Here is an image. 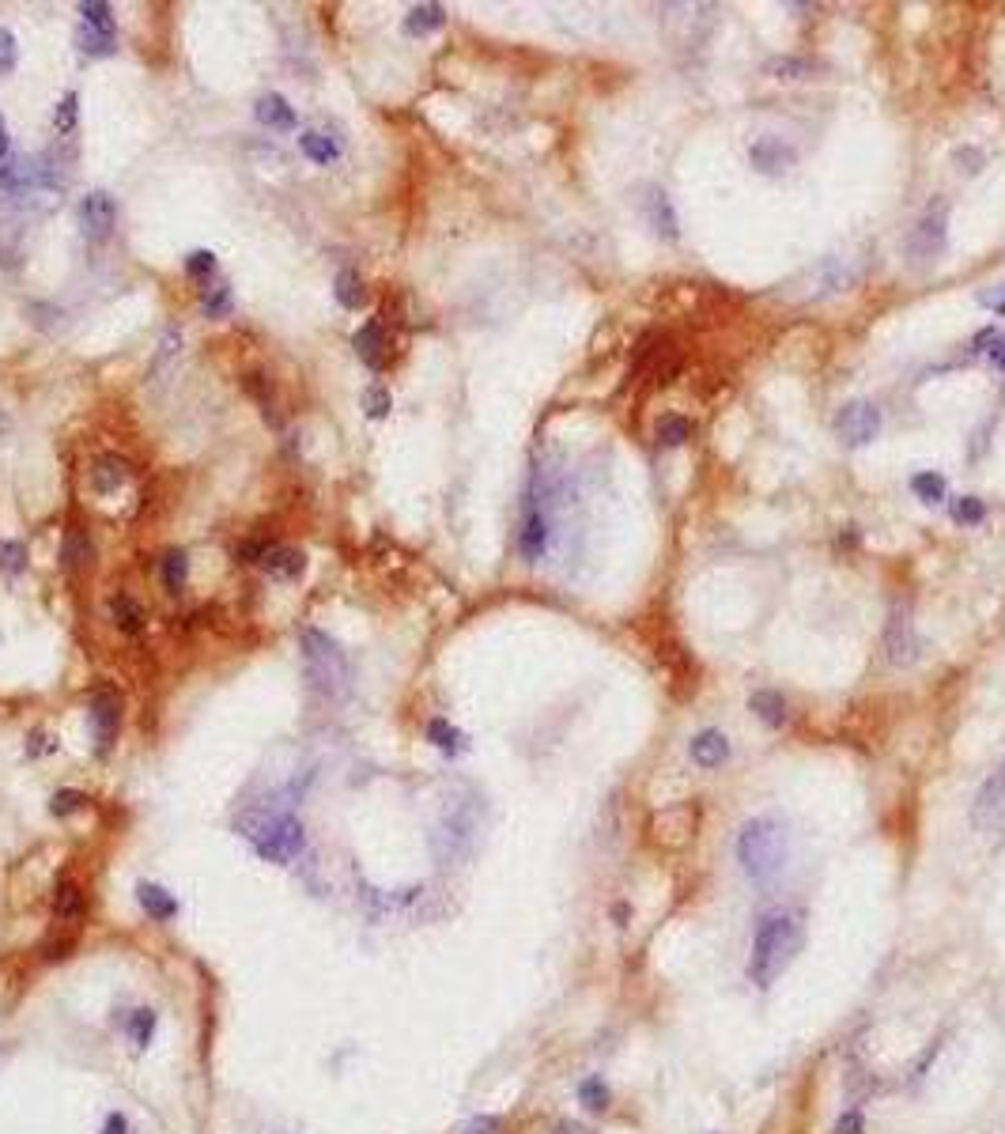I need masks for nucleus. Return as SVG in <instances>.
<instances>
[{"label":"nucleus","instance_id":"nucleus-1","mask_svg":"<svg viewBox=\"0 0 1005 1134\" xmlns=\"http://www.w3.org/2000/svg\"><path fill=\"white\" fill-rule=\"evenodd\" d=\"M801 949V923L790 911H767L752 938L749 976L756 987H771Z\"/></svg>","mask_w":1005,"mask_h":1134},{"label":"nucleus","instance_id":"nucleus-2","mask_svg":"<svg viewBox=\"0 0 1005 1134\" xmlns=\"http://www.w3.org/2000/svg\"><path fill=\"white\" fill-rule=\"evenodd\" d=\"M786 851H790V836H786L783 821L775 817H752L737 832V859L756 885L779 881V874L786 870Z\"/></svg>","mask_w":1005,"mask_h":1134},{"label":"nucleus","instance_id":"nucleus-3","mask_svg":"<svg viewBox=\"0 0 1005 1134\" xmlns=\"http://www.w3.org/2000/svg\"><path fill=\"white\" fill-rule=\"evenodd\" d=\"M235 828L246 836V843L254 847L261 859L276 862V866H291L307 851V828H303V821H295L291 813H269V809L242 813Z\"/></svg>","mask_w":1005,"mask_h":1134},{"label":"nucleus","instance_id":"nucleus-4","mask_svg":"<svg viewBox=\"0 0 1005 1134\" xmlns=\"http://www.w3.org/2000/svg\"><path fill=\"white\" fill-rule=\"evenodd\" d=\"M303 662H307V681L310 688L325 696V700H344L352 692V662L341 651L337 639H329L325 632L307 628L303 632Z\"/></svg>","mask_w":1005,"mask_h":1134},{"label":"nucleus","instance_id":"nucleus-5","mask_svg":"<svg viewBox=\"0 0 1005 1134\" xmlns=\"http://www.w3.org/2000/svg\"><path fill=\"white\" fill-rule=\"evenodd\" d=\"M477 832H480V817L473 806H454L450 813H446L443 821H439V828H435V855L443 862H461L469 851H473V843H477Z\"/></svg>","mask_w":1005,"mask_h":1134},{"label":"nucleus","instance_id":"nucleus-6","mask_svg":"<svg viewBox=\"0 0 1005 1134\" xmlns=\"http://www.w3.org/2000/svg\"><path fill=\"white\" fill-rule=\"evenodd\" d=\"M835 435L847 447H866L881 435V409L873 401H851L835 416Z\"/></svg>","mask_w":1005,"mask_h":1134},{"label":"nucleus","instance_id":"nucleus-7","mask_svg":"<svg viewBox=\"0 0 1005 1134\" xmlns=\"http://www.w3.org/2000/svg\"><path fill=\"white\" fill-rule=\"evenodd\" d=\"M945 235H949V208L934 205L919 224L911 227L907 235V258L911 261H934L945 250Z\"/></svg>","mask_w":1005,"mask_h":1134},{"label":"nucleus","instance_id":"nucleus-8","mask_svg":"<svg viewBox=\"0 0 1005 1134\" xmlns=\"http://www.w3.org/2000/svg\"><path fill=\"white\" fill-rule=\"evenodd\" d=\"M87 719H91V730H95V741H99V753H110V745L118 738L121 726V696L114 688H99L87 704Z\"/></svg>","mask_w":1005,"mask_h":1134},{"label":"nucleus","instance_id":"nucleus-9","mask_svg":"<svg viewBox=\"0 0 1005 1134\" xmlns=\"http://www.w3.org/2000/svg\"><path fill=\"white\" fill-rule=\"evenodd\" d=\"M118 224V205L114 197L103 193V189H91L87 197H80V227L91 242H103L110 231Z\"/></svg>","mask_w":1005,"mask_h":1134},{"label":"nucleus","instance_id":"nucleus-10","mask_svg":"<svg viewBox=\"0 0 1005 1134\" xmlns=\"http://www.w3.org/2000/svg\"><path fill=\"white\" fill-rule=\"evenodd\" d=\"M261 571L269 575V579H276V583H291V579H299L303 571H307V556L299 549H288V545H269V549L261 552Z\"/></svg>","mask_w":1005,"mask_h":1134},{"label":"nucleus","instance_id":"nucleus-11","mask_svg":"<svg viewBox=\"0 0 1005 1134\" xmlns=\"http://www.w3.org/2000/svg\"><path fill=\"white\" fill-rule=\"evenodd\" d=\"M518 549L526 560H537L548 549V515L537 499L526 503V518H522V533H518Z\"/></svg>","mask_w":1005,"mask_h":1134},{"label":"nucleus","instance_id":"nucleus-12","mask_svg":"<svg viewBox=\"0 0 1005 1134\" xmlns=\"http://www.w3.org/2000/svg\"><path fill=\"white\" fill-rule=\"evenodd\" d=\"M915 632H911V624H907V617L903 613H896V617L888 620L885 628V651H888V662L892 666H907V662H915Z\"/></svg>","mask_w":1005,"mask_h":1134},{"label":"nucleus","instance_id":"nucleus-13","mask_svg":"<svg viewBox=\"0 0 1005 1134\" xmlns=\"http://www.w3.org/2000/svg\"><path fill=\"white\" fill-rule=\"evenodd\" d=\"M643 212H647L650 227H654L662 239H677V235H681V227H677V212H673V201L665 197L662 189H647V197H643Z\"/></svg>","mask_w":1005,"mask_h":1134},{"label":"nucleus","instance_id":"nucleus-14","mask_svg":"<svg viewBox=\"0 0 1005 1134\" xmlns=\"http://www.w3.org/2000/svg\"><path fill=\"white\" fill-rule=\"evenodd\" d=\"M692 760L699 768H722L730 760V741L722 730H699L692 738Z\"/></svg>","mask_w":1005,"mask_h":1134},{"label":"nucleus","instance_id":"nucleus-15","mask_svg":"<svg viewBox=\"0 0 1005 1134\" xmlns=\"http://www.w3.org/2000/svg\"><path fill=\"white\" fill-rule=\"evenodd\" d=\"M752 163H756V171L779 174L794 163V148L779 137H764V140H756V144H752Z\"/></svg>","mask_w":1005,"mask_h":1134},{"label":"nucleus","instance_id":"nucleus-16","mask_svg":"<svg viewBox=\"0 0 1005 1134\" xmlns=\"http://www.w3.org/2000/svg\"><path fill=\"white\" fill-rule=\"evenodd\" d=\"M125 481H129V462L118 458V454H106V458H99V462L91 465V488H95L99 496H114Z\"/></svg>","mask_w":1005,"mask_h":1134},{"label":"nucleus","instance_id":"nucleus-17","mask_svg":"<svg viewBox=\"0 0 1005 1134\" xmlns=\"http://www.w3.org/2000/svg\"><path fill=\"white\" fill-rule=\"evenodd\" d=\"M254 114L261 125H269V129H276V133H291L295 129V110L288 106V99L284 95H276V91H269V95H261L254 106Z\"/></svg>","mask_w":1005,"mask_h":1134},{"label":"nucleus","instance_id":"nucleus-18","mask_svg":"<svg viewBox=\"0 0 1005 1134\" xmlns=\"http://www.w3.org/2000/svg\"><path fill=\"white\" fill-rule=\"evenodd\" d=\"M137 900L140 908L152 915L155 923H167V919H174L178 915V900H174L163 885H152V881H140L137 885Z\"/></svg>","mask_w":1005,"mask_h":1134},{"label":"nucleus","instance_id":"nucleus-19","mask_svg":"<svg viewBox=\"0 0 1005 1134\" xmlns=\"http://www.w3.org/2000/svg\"><path fill=\"white\" fill-rule=\"evenodd\" d=\"M352 344H356V356L371 371H378L382 367V360H386V333H382V326L378 322H367V326L359 329L356 337H352Z\"/></svg>","mask_w":1005,"mask_h":1134},{"label":"nucleus","instance_id":"nucleus-20","mask_svg":"<svg viewBox=\"0 0 1005 1134\" xmlns=\"http://www.w3.org/2000/svg\"><path fill=\"white\" fill-rule=\"evenodd\" d=\"M106 609H110V617H114V624H118L121 632H125V636H140V632H144V609H140V602L137 598H129V594H114V598H110V605H106Z\"/></svg>","mask_w":1005,"mask_h":1134},{"label":"nucleus","instance_id":"nucleus-21","mask_svg":"<svg viewBox=\"0 0 1005 1134\" xmlns=\"http://www.w3.org/2000/svg\"><path fill=\"white\" fill-rule=\"evenodd\" d=\"M1005 806V768L994 779H987V787L979 791V798H975V809H971V821H979V825H987L990 817L998 813V809Z\"/></svg>","mask_w":1005,"mask_h":1134},{"label":"nucleus","instance_id":"nucleus-22","mask_svg":"<svg viewBox=\"0 0 1005 1134\" xmlns=\"http://www.w3.org/2000/svg\"><path fill=\"white\" fill-rule=\"evenodd\" d=\"M446 23V8L443 4H416V8H409V16H405V35H431V31H439Z\"/></svg>","mask_w":1005,"mask_h":1134},{"label":"nucleus","instance_id":"nucleus-23","mask_svg":"<svg viewBox=\"0 0 1005 1134\" xmlns=\"http://www.w3.org/2000/svg\"><path fill=\"white\" fill-rule=\"evenodd\" d=\"M752 715L760 722H767V726H783L786 722V700L775 692V688H760V692H752Z\"/></svg>","mask_w":1005,"mask_h":1134},{"label":"nucleus","instance_id":"nucleus-24","mask_svg":"<svg viewBox=\"0 0 1005 1134\" xmlns=\"http://www.w3.org/2000/svg\"><path fill=\"white\" fill-rule=\"evenodd\" d=\"M53 915L65 919V923H76L84 915V893L76 881H61L57 893H53Z\"/></svg>","mask_w":1005,"mask_h":1134},{"label":"nucleus","instance_id":"nucleus-25","mask_svg":"<svg viewBox=\"0 0 1005 1134\" xmlns=\"http://www.w3.org/2000/svg\"><path fill=\"white\" fill-rule=\"evenodd\" d=\"M333 295H337V303H341L344 310H359L363 303H367V288H363V280H359V273H352V269H344V273H337V284H333Z\"/></svg>","mask_w":1005,"mask_h":1134},{"label":"nucleus","instance_id":"nucleus-26","mask_svg":"<svg viewBox=\"0 0 1005 1134\" xmlns=\"http://www.w3.org/2000/svg\"><path fill=\"white\" fill-rule=\"evenodd\" d=\"M299 152L307 155L310 163H333V159H337V155H341V148H337V140H329L325 137V133H314V129H310V133H299Z\"/></svg>","mask_w":1005,"mask_h":1134},{"label":"nucleus","instance_id":"nucleus-27","mask_svg":"<svg viewBox=\"0 0 1005 1134\" xmlns=\"http://www.w3.org/2000/svg\"><path fill=\"white\" fill-rule=\"evenodd\" d=\"M178 348H182V329L167 326V329H163V337H159V348H155L152 378H159V375H167V371H171V363H174V356H178Z\"/></svg>","mask_w":1005,"mask_h":1134},{"label":"nucleus","instance_id":"nucleus-28","mask_svg":"<svg viewBox=\"0 0 1005 1134\" xmlns=\"http://www.w3.org/2000/svg\"><path fill=\"white\" fill-rule=\"evenodd\" d=\"M189 583V560L182 549H171L167 556H163V586L171 590V594H182Z\"/></svg>","mask_w":1005,"mask_h":1134},{"label":"nucleus","instance_id":"nucleus-29","mask_svg":"<svg viewBox=\"0 0 1005 1134\" xmlns=\"http://www.w3.org/2000/svg\"><path fill=\"white\" fill-rule=\"evenodd\" d=\"M427 741L435 745V749H443V753H461L465 749V738H461L458 726H450L446 719H431L427 722Z\"/></svg>","mask_w":1005,"mask_h":1134},{"label":"nucleus","instance_id":"nucleus-30","mask_svg":"<svg viewBox=\"0 0 1005 1134\" xmlns=\"http://www.w3.org/2000/svg\"><path fill=\"white\" fill-rule=\"evenodd\" d=\"M76 50L87 53V57H110L118 50L114 35H103V31H91V27H80L76 31Z\"/></svg>","mask_w":1005,"mask_h":1134},{"label":"nucleus","instance_id":"nucleus-31","mask_svg":"<svg viewBox=\"0 0 1005 1134\" xmlns=\"http://www.w3.org/2000/svg\"><path fill=\"white\" fill-rule=\"evenodd\" d=\"M155 1025H159L155 1010H133L129 1021H125V1032L133 1036V1044H137V1048H148V1044H152V1036H155Z\"/></svg>","mask_w":1005,"mask_h":1134},{"label":"nucleus","instance_id":"nucleus-32","mask_svg":"<svg viewBox=\"0 0 1005 1134\" xmlns=\"http://www.w3.org/2000/svg\"><path fill=\"white\" fill-rule=\"evenodd\" d=\"M61 556H65V567H69V571H80V567L91 564V541H87V533L72 530L69 537H65V552H61Z\"/></svg>","mask_w":1005,"mask_h":1134},{"label":"nucleus","instance_id":"nucleus-33","mask_svg":"<svg viewBox=\"0 0 1005 1134\" xmlns=\"http://www.w3.org/2000/svg\"><path fill=\"white\" fill-rule=\"evenodd\" d=\"M911 492H915L922 503L937 507V503H945V477H937V473H915V477H911Z\"/></svg>","mask_w":1005,"mask_h":1134},{"label":"nucleus","instance_id":"nucleus-34","mask_svg":"<svg viewBox=\"0 0 1005 1134\" xmlns=\"http://www.w3.org/2000/svg\"><path fill=\"white\" fill-rule=\"evenodd\" d=\"M949 515H953V522H960V526H975V522L987 518V507H983V499H975V496H956L949 499Z\"/></svg>","mask_w":1005,"mask_h":1134},{"label":"nucleus","instance_id":"nucleus-35","mask_svg":"<svg viewBox=\"0 0 1005 1134\" xmlns=\"http://www.w3.org/2000/svg\"><path fill=\"white\" fill-rule=\"evenodd\" d=\"M80 16H84V23L91 31L114 35V12H110V4H103V0H84V4H80Z\"/></svg>","mask_w":1005,"mask_h":1134},{"label":"nucleus","instance_id":"nucleus-36","mask_svg":"<svg viewBox=\"0 0 1005 1134\" xmlns=\"http://www.w3.org/2000/svg\"><path fill=\"white\" fill-rule=\"evenodd\" d=\"M76 114H80V99H76V91H69V95L57 103V110H53V129H57V137H72V133H76Z\"/></svg>","mask_w":1005,"mask_h":1134},{"label":"nucleus","instance_id":"nucleus-37","mask_svg":"<svg viewBox=\"0 0 1005 1134\" xmlns=\"http://www.w3.org/2000/svg\"><path fill=\"white\" fill-rule=\"evenodd\" d=\"M231 307H235V299H231V288H227V284H216V288H208L205 299H201V310H205L208 318H227V314H231Z\"/></svg>","mask_w":1005,"mask_h":1134},{"label":"nucleus","instance_id":"nucleus-38","mask_svg":"<svg viewBox=\"0 0 1005 1134\" xmlns=\"http://www.w3.org/2000/svg\"><path fill=\"white\" fill-rule=\"evenodd\" d=\"M579 1100L590 1112H605V1108H609V1085L601 1082V1078H586V1082L579 1085Z\"/></svg>","mask_w":1005,"mask_h":1134},{"label":"nucleus","instance_id":"nucleus-39","mask_svg":"<svg viewBox=\"0 0 1005 1134\" xmlns=\"http://www.w3.org/2000/svg\"><path fill=\"white\" fill-rule=\"evenodd\" d=\"M688 431H692L688 416H662V424H658V439H662L665 447H677V443L688 439Z\"/></svg>","mask_w":1005,"mask_h":1134},{"label":"nucleus","instance_id":"nucleus-40","mask_svg":"<svg viewBox=\"0 0 1005 1134\" xmlns=\"http://www.w3.org/2000/svg\"><path fill=\"white\" fill-rule=\"evenodd\" d=\"M0 567H4L8 575L23 571V567H27V549H23L19 541H0Z\"/></svg>","mask_w":1005,"mask_h":1134},{"label":"nucleus","instance_id":"nucleus-41","mask_svg":"<svg viewBox=\"0 0 1005 1134\" xmlns=\"http://www.w3.org/2000/svg\"><path fill=\"white\" fill-rule=\"evenodd\" d=\"M363 405H367V416H371V420H382V416L390 413V390H386V386H371V390H367V394H363Z\"/></svg>","mask_w":1005,"mask_h":1134},{"label":"nucleus","instance_id":"nucleus-42","mask_svg":"<svg viewBox=\"0 0 1005 1134\" xmlns=\"http://www.w3.org/2000/svg\"><path fill=\"white\" fill-rule=\"evenodd\" d=\"M16 61H19L16 35H12L8 27H0V76H8V72L16 69Z\"/></svg>","mask_w":1005,"mask_h":1134},{"label":"nucleus","instance_id":"nucleus-43","mask_svg":"<svg viewBox=\"0 0 1005 1134\" xmlns=\"http://www.w3.org/2000/svg\"><path fill=\"white\" fill-rule=\"evenodd\" d=\"M212 269H216V254H212V250H193V254L186 258L189 276H208Z\"/></svg>","mask_w":1005,"mask_h":1134},{"label":"nucleus","instance_id":"nucleus-44","mask_svg":"<svg viewBox=\"0 0 1005 1134\" xmlns=\"http://www.w3.org/2000/svg\"><path fill=\"white\" fill-rule=\"evenodd\" d=\"M80 806H84V794L80 791H57L50 802V809L57 817H65V813H72V809H80Z\"/></svg>","mask_w":1005,"mask_h":1134},{"label":"nucleus","instance_id":"nucleus-45","mask_svg":"<svg viewBox=\"0 0 1005 1134\" xmlns=\"http://www.w3.org/2000/svg\"><path fill=\"white\" fill-rule=\"evenodd\" d=\"M835 1134H866V1116H862L858 1108L843 1112V1116H839V1123H835Z\"/></svg>","mask_w":1005,"mask_h":1134},{"label":"nucleus","instance_id":"nucleus-46","mask_svg":"<svg viewBox=\"0 0 1005 1134\" xmlns=\"http://www.w3.org/2000/svg\"><path fill=\"white\" fill-rule=\"evenodd\" d=\"M461 1134H503V1119L499 1116H477L465 1123V1131Z\"/></svg>","mask_w":1005,"mask_h":1134},{"label":"nucleus","instance_id":"nucleus-47","mask_svg":"<svg viewBox=\"0 0 1005 1134\" xmlns=\"http://www.w3.org/2000/svg\"><path fill=\"white\" fill-rule=\"evenodd\" d=\"M983 356H987V360L994 363L998 371H1005V333H998V329H994V337H990V344L983 348Z\"/></svg>","mask_w":1005,"mask_h":1134},{"label":"nucleus","instance_id":"nucleus-48","mask_svg":"<svg viewBox=\"0 0 1005 1134\" xmlns=\"http://www.w3.org/2000/svg\"><path fill=\"white\" fill-rule=\"evenodd\" d=\"M979 307L994 310V314H1005V284H998V288H990V292L979 295Z\"/></svg>","mask_w":1005,"mask_h":1134},{"label":"nucleus","instance_id":"nucleus-49","mask_svg":"<svg viewBox=\"0 0 1005 1134\" xmlns=\"http://www.w3.org/2000/svg\"><path fill=\"white\" fill-rule=\"evenodd\" d=\"M956 159H960V163H968V167H964V174H975L979 167H983V152H975V148H960V152H956Z\"/></svg>","mask_w":1005,"mask_h":1134},{"label":"nucleus","instance_id":"nucleus-50","mask_svg":"<svg viewBox=\"0 0 1005 1134\" xmlns=\"http://www.w3.org/2000/svg\"><path fill=\"white\" fill-rule=\"evenodd\" d=\"M103 1134H133V1127H129V1119L125 1116H106Z\"/></svg>","mask_w":1005,"mask_h":1134},{"label":"nucleus","instance_id":"nucleus-51","mask_svg":"<svg viewBox=\"0 0 1005 1134\" xmlns=\"http://www.w3.org/2000/svg\"><path fill=\"white\" fill-rule=\"evenodd\" d=\"M552 1134H594L590 1127H582V1123H575V1119H563V1123H556L552 1127Z\"/></svg>","mask_w":1005,"mask_h":1134},{"label":"nucleus","instance_id":"nucleus-52","mask_svg":"<svg viewBox=\"0 0 1005 1134\" xmlns=\"http://www.w3.org/2000/svg\"><path fill=\"white\" fill-rule=\"evenodd\" d=\"M8 152H12V140H8V125H4V118H0V163L8 159Z\"/></svg>","mask_w":1005,"mask_h":1134},{"label":"nucleus","instance_id":"nucleus-53","mask_svg":"<svg viewBox=\"0 0 1005 1134\" xmlns=\"http://www.w3.org/2000/svg\"><path fill=\"white\" fill-rule=\"evenodd\" d=\"M4 1055H8V1048H4V1044H0V1059H4Z\"/></svg>","mask_w":1005,"mask_h":1134}]
</instances>
